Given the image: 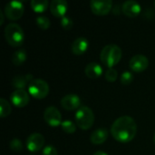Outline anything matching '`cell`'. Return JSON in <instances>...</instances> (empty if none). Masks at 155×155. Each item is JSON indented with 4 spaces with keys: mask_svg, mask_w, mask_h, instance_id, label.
I'll return each mask as SVG.
<instances>
[{
    "mask_svg": "<svg viewBox=\"0 0 155 155\" xmlns=\"http://www.w3.org/2000/svg\"><path fill=\"white\" fill-rule=\"evenodd\" d=\"M111 134L116 141L129 143L134 140L137 134V124L131 116H121L112 124Z\"/></svg>",
    "mask_w": 155,
    "mask_h": 155,
    "instance_id": "cell-1",
    "label": "cell"
},
{
    "mask_svg": "<svg viewBox=\"0 0 155 155\" xmlns=\"http://www.w3.org/2000/svg\"><path fill=\"white\" fill-rule=\"evenodd\" d=\"M122 55V49L117 45L110 44L102 49L100 53V59L104 65L108 66L109 68H113L121 61Z\"/></svg>",
    "mask_w": 155,
    "mask_h": 155,
    "instance_id": "cell-2",
    "label": "cell"
},
{
    "mask_svg": "<svg viewBox=\"0 0 155 155\" xmlns=\"http://www.w3.org/2000/svg\"><path fill=\"white\" fill-rule=\"evenodd\" d=\"M5 38L11 46L18 47L25 40V34L22 27L16 23H9L5 28Z\"/></svg>",
    "mask_w": 155,
    "mask_h": 155,
    "instance_id": "cell-3",
    "label": "cell"
},
{
    "mask_svg": "<svg viewBox=\"0 0 155 155\" xmlns=\"http://www.w3.org/2000/svg\"><path fill=\"white\" fill-rule=\"evenodd\" d=\"M75 123L82 130L90 129L94 123V114L87 106L80 107L75 114Z\"/></svg>",
    "mask_w": 155,
    "mask_h": 155,
    "instance_id": "cell-4",
    "label": "cell"
},
{
    "mask_svg": "<svg viewBox=\"0 0 155 155\" xmlns=\"http://www.w3.org/2000/svg\"><path fill=\"white\" fill-rule=\"evenodd\" d=\"M28 93L36 99H43L49 94V85L43 79H34L28 84Z\"/></svg>",
    "mask_w": 155,
    "mask_h": 155,
    "instance_id": "cell-5",
    "label": "cell"
},
{
    "mask_svg": "<svg viewBox=\"0 0 155 155\" xmlns=\"http://www.w3.org/2000/svg\"><path fill=\"white\" fill-rule=\"evenodd\" d=\"M25 11L24 4L20 1H10L5 6V15L10 20H18L22 17Z\"/></svg>",
    "mask_w": 155,
    "mask_h": 155,
    "instance_id": "cell-6",
    "label": "cell"
},
{
    "mask_svg": "<svg viewBox=\"0 0 155 155\" xmlns=\"http://www.w3.org/2000/svg\"><path fill=\"white\" fill-rule=\"evenodd\" d=\"M44 120L51 127L62 124V115L60 111L54 106H48L44 112Z\"/></svg>",
    "mask_w": 155,
    "mask_h": 155,
    "instance_id": "cell-7",
    "label": "cell"
},
{
    "mask_svg": "<svg viewBox=\"0 0 155 155\" xmlns=\"http://www.w3.org/2000/svg\"><path fill=\"white\" fill-rule=\"evenodd\" d=\"M90 6L94 15H106L113 7V2L112 0H92Z\"/></svg>",
    "mask_w": 155,
    "mask_h": 155,
    "instance_id": "cell-8",
    "label": "cell"
},
{
    "mask_svg": "<svg viewBox=\"0 0 155 155\" xmlns=\"http://www.w3.org/2000/svg\"><path fill=\"white\" fill-rule=\"evenodd\" d=\"M10 99H11L12 104L17 108L25 107L30 102L29 94L25 89H15L12 93Z\"/></svg>",
    "mask_w": 155,
    "mask_h": 155,
    "instance_id": "cell-9",
    "label": "cell"
},
{
    "mask_svg": "<svg viewBox=\"0 0 155 155\" xmlns=\"http://www.w3.org/2000/svg\"><path fill=\"white\" fill-rule=\"evenodd\" d=\"M45 145V137L38 133H34L28 136L26 140V148L31 153L40 151Z\"/></svg>",
    "mask_w": 155,
    "mask_h": 155,
    "instance_id": "cell-10",
    "label": "cell"
},
{
    "mask_svg": "<svg viewBox=\"0 0 155 155\" xmlns=\"http://www.w3.org/2000/svg\"><path fill=\"white\" fill-rule=\"evenodd\" d=\"M130 68L135 73H142L147 69L149 65V60L145 55L136 54L133 56L129 63Z\"/></svg>",
    "mask_w": 155,
    "mask_h": 155,
    "instance_id": "cell-11",
    "label": "cell"
},
{
    "mask_svg": "<svg viewBox=\"0 0 155 155\" xmlns=\"http://www.w3.org/2000/svg\"><path fill=\"white\" fill-rule=\"evenodd\" d=\"M81 104L80 97L75 94H69L64 95L61 100V106L67 111H74L78 109Z\"/></svg>",
    "mask_w": 155,
    "mask_h": 155,
    "instance_id": "cell-12",
    "label": "cell"
},
{
    "mask_svg": "<svg viewBox=\"0 0 155 155\" xmlns=\"http://www.w3.org/2000/svg\"><path fill=\"white\" fill-rule=\"evenodd\" d=\"M122 10L126 16L136 17L140 15L142 11V7L138 2L134 0H127L123 4Z\"/></svg>",
    "mask_w": 155,
    "mask_h": 155,
    "instance_id": "cell-13",
    "label": "cell"
},
{
    "mask_svg": "<svg viewBox=\"0 0 155 155\" xmlns=\"http://www.w3.org/2000/svg\"><path fill=\"white\" fill-rule=\"evenodd\" d=\"M68 4L65 0H53L50 4L51 13L55 17H64L67 12Z\"/></svg>",
    "mask_w": 155,
    "mask_h": 155,
    "instance_id": "cell-14",
    "label": "cell"
},
{
    "mask_svg": "<svg viewBox=\"0 0 155 155\" xmlns=\"http://www.w3.org/2000/svg\"><path fill=\"white\" fill-rule=\"evenodd\" d=\"M88 47H89V41L85 37L80 36L73 42L71 45V50L73 54L76 55H81L87 51Z\"/></svg>",
    "mask_w": 155,
    "mask_h": 155,
    "instance_id": "cell-15",
    "label": "cell"
},
{
    "mask_svg": "<svg viewBox=\"0 0 155 155\" xmlns=\"http://www.w3.org/2000/svg\"><path fill=\"white\" fill-rule=\"evenodd\" d=\"M84 73H85V75L87 77H89L90 79H96L102 75L103 67L98 63L92 62V63H89L85 66Z\"/></svg>",
    "mask_w": 155,
    "mask_h": 155,
    "instance_id": "cell-16",
    "label": "cell"
},
{
    "mask_svg": "<svg viewBox=\"0 0 155 155\" xmlns=\"http://www.w3.org/2000/svg\"><path fill=\"white\" fill-rule=\"evenodd\" d=\"M108 134H109V133H108L107 129L99 128V129H96L94 132L92 133V134L90 136V140H91L93 144L99 145V144L104 143L107 140Z\"/></svg>",
    "mask_w": 155,
    "mask_h": 155,
    "instance_id": "cell-17",
    "label": "cell"
},
{
    "mask_svg": "<svg viewBox=\"0 0 155 155\" xmlns=\"http://www.w3.org/2000/svg\"><path fill=\"white\" fill-rule=\"evenodd\" d=\"M33 75L26 74V75H16L12 80V85L16 89H25L28 83L32 82Z\"/></svg>",
    "mask_w": 155,
    "mask_h": 155,
    "instance_id": "cell-18",
    "label": "cell"
},
{
    "mask_svg": "<svg viewBox=\"0 0 155 155\" xmlns=\"http://www.w3.org/2000/svg\"><path fill=\"white\" fill-rule=\"evenodd\" d=\"M26 57H27V54H26L25 50V49H18L12 55V63L15 66H19L25 63V61L26 60Z\"/></svg>",
    "mask_w": 155,
    "mask_h": 155,
    "instance_id": "cell-19",
    "label": "cell"
},
{
    "mask_svg": "<svg viewBox=\"0 0 155 155\" xmlns=\"http://www.w3.org/2000/svg\"><path fill=\"white\" fill-rule=\"evenodd\" d=\"M49 6V2L47 0H32L31 7L36 13L45 12Z\"/></svg>",
    "mask_w": 155,
    "mask_h": 155,
    "instance_id": "cell-20",
    "label": "cell"
},
{
    "mask_svg": "<svg viewBox=\"0 0 155 155\" xmlns=\"http://www.w3.org/2000/svg\"><path fill=\"white\" fill-rule=\"evenodd\" d=\"M12 108L10 104L4 98L0 99V117H7L11 114Z\"/></svg>",
    "mask_w": 155,
    "mask_h": 155,
    "instance_id": "cell-21",
    "label": "cell"
},
{
    "mask_svg": "<svg viewBox=\"0 0 155 155\" xmlns=\"http://www.w3.org/2000/svg\"><path fill=\"white\" fill-rule=\"evenodd\" d=\"M35 22H36L37 25L41 29H43V30L48 29L50 27V25H51V22H50L49 18L45 16V15H38V16H36Z\"/></svg>",
    "mask_w": 155,
    "mask_h": 155,
    "instance_id": "cell-22",
    "label": "cell"
},
{
    "mask_svg": "<svg viewBox=\"0 0 155 155\" xmlns=\"http://www.w3.org/2000/svg\"><path fill=\"white\" fill-rule=\"evenodd\" d=\"M61 126H62L63 131H64V133H66V134H74V133L76 131V126H75V124H74L72 121H70V120H65V121H64V122L62 123Z\"/></svg>",
    "mask_w": 155,
    "mask_h": 155,
    "instance_id": "cell-23",
    "label": "cell"
},
{
    "mask_svg": "<svg viewBox=\"0 0 155 155\" xmlns=\"http://www.w3.org/2000/svg\"><path fill=\"white\" fill-rule=\"evenodd\" d=\"M9 146H10V149L15 153H20L23 150V143L18 138H14L10 142Z\"/></svg>",
    "mask_w": 155,
    "mask_h": 155,
    "instance_id": "cell-24",
    "label": "cell"
},
{
    "mask_svg": "<svg viewBox=\"0 0 155 155\" xmlns=\"http://www.w3.org/2000/svg\"><path fill=\"white\" fill-rule=\"evenodd\" d=\"M133 80H134V74L130 71H124L121 74V83H122V84L128 85L133 82Z\"/></svg>",
    "mask_w": 155,
    "mask_h": 155,
    "instance_id": "cell-25",
    "label": "cell"
},
{
    "mask_svg": "<svg viewBox=\"0 0 155 155\" xmlns=\"http://www.w3.org/2000/svg\"><path fill=\"white\" fill-rule=\"evenodd\" d=\"M117 76H118V73L114 68H109L105 73V79L111 83L115 82L117 79Z\"/></svg>",
    "mask_w": 155,
    "mask_h": 155,
    "instance_id": "cell-26",
    "label": "cell"
},
{
    "mask_svg": "<svg viewBox=\"0 0 155 155\" xmlns=\"http://www.w3.org/2000/svg\"><path fill=\"white\" fill-rule=\"evenodd\" d=\"M61 25L64 30H70L74 26V22L73 20L68 17V16H64L61 19Z\"/></svg>",
    "mask_w": 155,
    "mask_h": 155,
    "instance_id": "cell-27",
    "label": "cell"
},
{
    "mask_svg": "<svg viewBox=\"0 0 155 155\" xmlns=\"http://www.w3.org/2000/svg\"><path fill=\"white\" fill-rule=\"evenodd\" d=\"M42 155H58V153L53 145H47L44 148Z\"/></svg>",
    "mask_w": 155,
    "mask_h": 155,
    "instance_id": "cell-28",
    "label": "cell"
},
{
    "mask_svg": "<svg viewBox=\"0 0 155 155\" xmlns=\"http://www.w3.org/2000/svg\"><path fill=\"white\" fill-rule=\"evenodd\" d=\"M94 155H108L106 153H104V151H97L96 153H94Z\"/></svg>",
    "mask_w": 155,
    "mask_h": 155,
    "instance_id": "cell-29",
    "label": "cell"
},
{
    "mask_svg": "<svg viewBox=\"0 0 155 155\" xmlns=\"http://www.w3.org/2000/svg\"><path fill=\"white\" fill-rule=\"evenodd\" d=\"M0 16H1L0 25H2V24H3V22H4V17H3V13H2V11H1V10H0Z\"/></svg>",
    "mask_w": 155,
    "mask_h": 155,
    "instance_id": "cell-30",
    "label": "cell"
},
{
    "mask_svg": "<svg viewBox=\"0 0 155 155\" xmlns=\"http://www.w3.org/2000/svg\"><path fill=\"white\" fill-rule=\"evenodd\" d=\"M153 140H154V142H155V134H154V137H153Z\"/></svg>",
    "mask_w": 155,
    "mask_h": 155,
    "instance_id": "cell-31",
    "label": "cell"
},
{
    "mask_svg": "<svg viewBox=\"0 0 155 155\" xmlns=\"http://www.w3.org/2000/svg\"><path fill=\"white\" fill-rule=\"evenodd\" d=\"M154 7H155V2H154Z\"/></svg>",
    "mask_w": 155,
    "mask_h": 155,
    "instance_id": "cell-32",
    "label": "cell"
}]
</instances>
